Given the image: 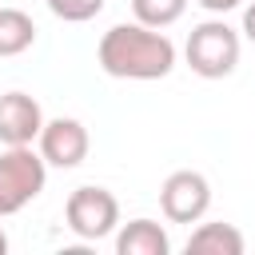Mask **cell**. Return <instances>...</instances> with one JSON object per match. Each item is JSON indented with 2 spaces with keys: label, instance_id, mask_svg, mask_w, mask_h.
<instances>
[{
  "label": "cell",
  "instance_id": "obj_3",
  "mask_svg": "<svg viewBox=\"0 0 255 255\" xmlns=\"http://www.w3.org/2000/svg\"><path fill=\"white\" fill-rule=\"evenodd\" d=\"M48 183V163L32 143L24 147H4L0 151V219L24 211Z\"/></svg>",
  "mask_w": 255,
  "mask_h": 255
},
{
  "label": "cell",
  "instance_id": "obj_9",
  "mask_svg": "<svg viewBox=\"0 0 255 255\" xmlns=\"http://www.w3.org/2000/svg\"><path fill=\"white\" fill-rule=\"evenodd\" d=\"M243 231L235 223H199L187 235V255H243Z\"/></svg>",
  "mask_w": 255,
  "mask_h": 255
},
{
  "label": "cell",
  "instance_id": "obj_11",
  "mask_svg": "<svg viewBox=\"0 0 255 255\" xmlns=\"http://www.w3.org/2000/svg\"><path fill=\"white\" fill-rule=\"evenodd\" d=\"M131 12H135L139 24L163 32V28H171V24L187 12V0H131Z\"/></svg>",
  "mask_w": 255,
  "mask_h": 255
},
{
  "label": "cell",
  "instance_id": "obj_7",
  "mask_svg": "<svg viewBox=\"0 0 255 255\" xmlns=\"http://www.w3.org/2000/svg\"><path fill=\"white\" fill-rule=\"evenodd\" d=\"M44 112L28 92H4L0 96V143L4 147H24L40 135Z\"/></svg>",
  "mask_w": 255,
  "mask_h": 255
},
{
  "label": "cell",
  "instance_id": "obj_12",
  "mask_svg": "<svg viewBox=\"0 0 255 255\" xmlns=\"http://www.w3.org/2000/svg\"><path fill=\"white\" fill-rule=\"evenodd\" d=\"M104 4L108 0H48L52 16H60L64 24H88V20H96L104 12Z\"/></svg>",
  "mask_w": 255,
  "mask_h": 255
},
{
  "label": "cell",
  "instance_id": "obj_10",
  "mask_svg": "<svg viewBox=\"0 0 255 255\" xmlns=\"http://www.w3.org/2000/svg\"><path fill=\"white\" fill-rule=\"evenodd\" d=\"M36 44V24L20 8H0V56H20Z\"/></svg>",
  "mask_w": 255,
  "mask_h": 255
},
{
  "label": "cell",
  "instance_id": "obj_4",
  "mask_svg": "<svg viewBox=\"0 0 255 255\" xmlns=\"http://www.w3.org/2000/svg\"><path fill=\"white\" fill-rule=\"evenodd\" d=\"M64 219H68V231L96 243L104 235H112L120 227V199L108 191V187H96V183H84L68 195L64 203Z\"/></svg>",
  "mask_w": 255,
  "mask_h": 255
},
{
  "label": "cell",
  "instance_id": "obj_15",
  "mask_svg": "<svg viewBox=\"0 0 255 255\" xmlns=\"http://www.w3.org/2000/svg\"><path fill=\"white\" fill-rule=\"evenodd\" d=\"M4 251H8V235L0 231V255H4Z\"/></svg>",
  "mask_w": 255,
  "mask_h": 255
},
{
  "label": "cell",
  "instance_id": "obj_13",
  "mask_svg": "<svg viewBox=\"0 0 255 255\" xmlns=\"http://www.w3.org/2000/svg\"><path fill=\"white\" fill-rule=\"evenodd\" d=\"M199 8H207V12H215V16H223V12H231V8H239L243 0H195Z\"/></svg>",
  "mask_w": 255,
  "mask_h": 255
},
{
  "label": "cell",
  "instance_id": "obj_14",
  "mask_svg": "<svg viewBox=\"0 0 255 255\" xmlns=\"http://www.w3.org/2000/svg\"><path fill=\"white\" fill-rule=\"evenodd\" d=\"M243 36H247V40L255 44V0H251V4L243 8Z\"/></svg>",
  "mask_w": 255,
  "mask_h": 255
},
{
  "label": "cell",
  "instance_id": "obj_2",
  "mask_svg": "<svg viewBox=\"0 0 255 255\" xmlns=\"http://www.w3.org/2000/svg\"><path fill=\"white\" fill-rule=\"evenodd\" d=\"M183 60L195 76L203 80H223L235 72L239 64V32L227 20H203L187 32L183 44Z\"/></svg>",
  "mask_w": 255,
  "mask_h": 255
},
{
  "label": "cell",
  "instance_id": "obj_5",
  "mask_svg": "<svg viewBox=\"0 0 255 255\" xmlns=\"http://www.w3.org/2000/svg\"><path fill=\"white\" fill-rule=\"evenodd\" d=\"M159 207L167 223H199L211 207V183L203 171H171L159 187Z\"/></svg>",
  "mask_w": 255,
  "mask_h": 255
},
{
  "label": "cell",
  "instance_id": "obj_1",
  "mask_svg": "<svg viewBox=\"0 0 255 255\" xmlns=\"http://www.w3.org/2000/svg\"><path fill=\"white\" fill-rule=\"evenodd\" d=\"M96 60L116 80H163L175 68V44L159 28L131 20V24H112L100 36Z\"/></svg>",
  "mask_w": 255,
  "mask_h": 255
},
{
  "label": "cell",
  "instance_id": "obj_6",
  "mask_svg": "<svg viewBox=\"0 0 255 255\" xmlns=\"http://www.w3.org/2000/svg\"><path fill=\"white\" fill-rule=\"evenodd\" d=\"M36 143H40V155H44V163L48 167H80L84 159H88V147H92V139H88V128L76 120V116H56V120H44V128H40V135H36Z\"/></svg>",
  "mask_w": 255,
  "mask_h": 255
},
{
  "label": "cell",
  "instance_id": "obj_8",
  "mask_svg": "<svg viewBox=\"0 0 255 255\" xmlns=\"http://www.w3.org/2000/svg\"><path fill=\"white\" fill-rule=\"evenodd\" d=\"M171 239L155 219H131L116 227V255H167Z\"/></svg>",
  "mask_w": 255,
  "mask_h": 255
}]
</instances>
